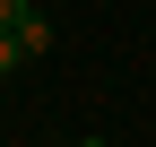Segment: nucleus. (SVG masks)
Listing matches in <instances>:
<instances>
[{"label":"nucleus","mask_w":156,"mask_h":147,"mask_svg":"<svg viewBox=\"0 0 156 147\" xmlns=\"http://www.w3.org/2000/svg\"><path fill=\"white\" fill-rule=\"evenodd\" d=\"M9 35H17V52H26V61H35V52H52V26H44V17H35V9H26V17H17V26H9Z\"/></svg>","instance_id":"f257e3e1"},{"label":"nucleus","mask_w":156,"mask_h":147,"mask_svg":"<svg viewBox=\"0 0 156 147\" xmlns=\"http://www.w3.org/2000/svg\"><path fill=\"white\" fill-rule=\"evenodd\" d=\"M17 61H26V52H17V35H9V26H0V69H17Z\"/></svg>","instance_id":"f03ea898"},{"label":"nucleus","mask_w":156,"mask_h":147,"mask_svg":"<svg viewBox=\"0 0 156 147\" xmlns=\"http://www.w3.org/2000/svg\"><path fill=\"white\" fill-rule=\"evenodd\" d=\"M17 17H26V0H0V26H17Z\"/></svg>","instance_id":"7ed1b4c3"},{"label":"nucleus","mask_w":156,"mask_h":147,"mask_svg":"<svg viewBox=\"0 0 156 147\" xmlns=\"http://www.w3.org/2000/svg\"><path fill=\"white\" fill-rule=\"evenodd\" d=\"M78 147H104V138H78Z\"/></svg>","instance_id":"20e7f679"},{"label":"nucleus","mask_w":156,"mask_h":147,"mask_svg":"<svg viewBox=\"0 0 156 147\" xmlns=\"http://www.w3.org/2000/svg\"><path fill=\"white\" fill-rule=\"evenodd\" d=\"M147 17H156V9H147Z\"/></svg>","instance_id":"39448f33"}]
</instances>
